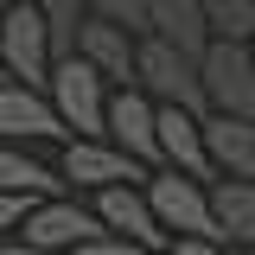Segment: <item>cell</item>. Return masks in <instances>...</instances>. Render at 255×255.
I'll return each mask as SVG.
<instances>
[{"mask_svg":"<svg viewBox=\"0 0 255 255\" xmlns=\"http://www.w3.org/2000/svg\"><path fill=\"white\" fill-rule=\"evenodd\" d=\"M38 6V19L51 32V58H64L70 45H77V19H83V0H32Z\"/></svg>","mask_w":255,"mask_h":255,"instance_id":"e0dca14e","label":"cell"},{"mask_svg":"<svg viewBox=\"0 0 255 255\" xmlns=\"http://www.w3.org/2000/svg\"><path fill=\"white\" fill-rule=\"evenodd\" d=\"M243 255H255V249H243Z\"/></svg>","mask_w":255,"mask_h":255,"instance_id":"484cf974","label":"cell"},{"mask_svg":"<svg viewBox=\"0 0 255 255\" xmlns=\"http://www.w3.org/2000/svg\"><path fill=\"white\" fill-rule=\"evenodd\" d=\"M102 140H115L147 172L159 166V122H153V96L140 83H115L109 90V102H102Z\"/></svg>","mask_w":255,"mask_h":255,"instance_id":"8992f818","label":"cell"},{"mask_svg":"<svg viewBox=\"0 0 255 255\" xmlns=\"http://www.w3.org/2000/svg\"><path fill=\"white\" fill-rule=\"evenodd\" d=\"M153 122H159V166H172V172H191V179H217V166H211V147H204V122H198V109L153 102Z\"/></svg>","mask_w":255,"mask_h":255,"instance_id":"9c48e42d","label":"cell"},{"mask_svg":"<svg viewBox=\"0 0 255 255\" xmlns=\"http://www.w3.org/2000/svg\"><path fill=\"white\" fill-rule=\"evenodd\" d=\"M90 211L102 217V230L134 236V243H147V249H166V230H159V217H153V204H147V191H140V179L96 185L90 191Z\"/></svg>","mask_w":255,"mask_h":255,"instance_id":"8fae6325","label":"cell"},{"mask_svg":"<svg viewBox=\"0 0 255 255\" xmlns=\"http://www.w3.org/2000/svg\"><path fill=\"white\" fill-rule=\"evenodd\" d=\"M58 179L64 185H77V191H96V185H122V179H147V166L140 159H128L115 140H83V134H70L64 140V166H58Z\"/></svg>","mask_w":255,"mask_h":255,"instance_id":"ba28073f","label":"cell"},{"mask_svg":"<svg viewBox=\"0 0 255 255\" xmlns=\"http://www.w3.org/2000/svg\"><path fill=\"white\" fill-rule=\"evenodd\" d=\"M147 32H159L166 45H179L191 58L211 45V26H204V6L198 0H147Z\"/></svg>","mask_w":255,"mask_h":255,"instance_id":"9a60e30c","label":"cell"},{"mask_svg":"<svg viewBox=\"0 0 255 255\" xmlns=\"http://www.w3.org/2000/svg\"><path fill=\"white\" fill-rule=\"evenodd\" d=\"M198 83H204V109L255 115V58L243 38H211L198 51Z\"/></svg>","mask_w":255,"mask_h":255,"instance_id":"277c9868","label":"cell"},{"mask_svg":"<svg viewBox=\"0 0 255 255\" xmlns=\"http://www.w3.org/2000/svg\"><path fill=\"white\" fill-rule=\"evenodd\" d=\"M0 77H6V64H0Z\"/></svg>","mask_w":255,"mask_h":255,"instance_id":"cb8c5ba5","label":"cell"},{"mask_svg":"<svg viewBox=\"0 0 255 255\" xmlns=\"http://www.w3.org/2000/svg\"><path fill=\"white\" fill-rule=\"evenodd\" d=\"M64 255H159V249L134 243V236H115V230H96V236H83V243H70Z\"/></svg>","mask_w":255,"mask_h":255,"instance_id":"ac0fdd59","label":"cell"},{"mask_svg":"<svg viewBox=\"0 0 255 255\" xmlns=\"http://www.w3.org/2000/svg\"><path fill=\"white\" fill-rule=\"evenodd\" d=\"M45 96H51V109H58V122H64V140H70V134H83V140L102 134L109 77H102L90 58H77V51L51 58V70H45Z\"/></svg>","mask_w":255,"mask_h":255,"instance_id":"6da1fadb","label":"cell"},{"mask_svg":"<svg viewBox=\"0 0 255 255\" xmlns=\"http://www.w3.org/2000/svg\"><path fill=\"white\" fill-rule=\"evenodd\" d=\"M77 58H90L102 77H109V90L115 83H134V32L115 26V19H102V13H83L77 19V45H70Z\"/></svg>","mask_w":255,"mask_h":255,"instance_id":"7c38bea8","label":"cell"},{"mask_svg":"<svg viewBox=\"0 0 255 255\" xmlns=\"http://www.w3.org/2000/svg\"><path fill=\"white\" fill-rule=\"evenodd\" d=\"M204 147H211V166L223 179H249L255 185V115H223V109H204Z\"/></svg>","mask_w":255,"mask_h":255,"instance_id":"4fadbf2b","label":"cell"},{"mask_svg":"<svg viewBox=\"0 0 255 255\" xmlns=\"http://www.w3.org/2000/svg\"><path fill=\"white\" fill-rule=\"evenodd\" d=\"M96 230H102V217H96L77 191H45V198H32L26 217H19V236H26L32 249H45V255H64L70 243H83Z\"/></svg>","mask_w":255,"mask_h":255,"instance_id":"5b68a950","label":"cell"},{"mask_svg":"<svg viewBox=\"0 0 255 255\" xmlns=\"http://www.w3.org/2000/svg\"><path fill=\"white\" fill-rule=\"evenodd\" d=\"M0 140H64V122L58 109H51V96L38 90V83H13V77H0Z\"/></svg>","mask_w":255,"mask_h":255,"instance_id":"30bf717a","label":"cell"},{"mask_svg":"<svg viewBox=\"0 0 255 255\" xmlns=\"http://www.w3.org/2000/svg\"><path fill=\"white\" fill-rule=\"evenodd\" d=\"M134 83L153 96V102H179V109H198L204 115V83H198V58L166 45L159 32H140L134 38Z\"/></svg>","mask_w":255,"mask_h":255,"instance_id":"3957f363","label":"cell"},{"mask_svg":"<svg viewBox=\"0 0 255 255\" xmlns=\"http://www.w3.org/2000/svg\"><path fill=\"white\" fill-rule=\"evenodd\" d=\"M243 45H249V58H255V26H249V38H243Z\"/></svg>","mask_w":255,"mask_h":255,"instance_id":"603a6c76","label":"cell"},{"mask_svg":"<svg viewBox=\"0 0 255 255\" xmlns=\"http://www.w3.org/2000/svg\"><path fill=\"white\" fill-rule=\"evenodd\" d=\"M83 13H102V19H115V26H128L134 38L147 32V0H83Z\"/></svg>","mask_w":255,"mask_h":255,"instance_id":"d6986e66","label":"cell"},{"mask_svg":"<svg viewBox=\"0 0 255 255\" xmlns=\"http://www.w3.org/2000/svg\"><path fill=\"white\" fill-rule=\"evenodd\" d=\"M0 6H13V0H0Z\"/></svg>","mask_w":255,"mask_h":255,"instance_id":"d4e9b609","label":"cell"},{"mask_svg":"<svg viewBox=\"0 0 255 255\" xmlns=\"http://www.w3.org/2000/svg\"><path fill=\"white\" fill-rule=\"evenodd\" d=\"M26 204H32V198H19V191H0V236H6V230H19Z\"/></svg>","mask_w":255,"mask_h":255,"instance_id":"44dd1931","label":"cell"},{"mask_svg":"<svg viewBox=\"0 0 255 255\" xmlns=\"http://www.w3.org/2000/svg\"><path fill=\"white\" fill-rule=\"evenodd\" d=\"M0 191H19V198H45V191H64V179L51 166H38V159L19 147V140H0Z\"/></svg>","mask_w":255,"mask_h":255,"instance_id":"2e32d148","label":"cell"},{"mask_svg":"<svg viewBox=\"0 0 255 255\" xmlns=\"http://www.w3.org/2000/svg\"><path fill=\"white\" fill-rule=\"evenodd\" d=\"M159 255H236L223 236H166V249Z\"/></svg>","mask_w":255,"mask_h":255,"instance_id":"ffe728a7","label":"cell"},{"mask_svg":"<svg viewBox=\"0 0 255 255\" xmlns=\"http://www.w3.org/2000/svg\"><path fill=\"white\" fill-rule=\"evenodd\" d=\"M0 255H45V249H32L19 230H6V236H0Z\"/></svg>","mask_w":255,"mask_h":255,"instance_id":"7402d4cb","label":"cell"},{"mask_svg":"<svg viewBox=\"0 0 255 255\" xmlns=\"http://www.w3.org/2000/svg\"><path fill=\"white\" fill-rule=\"evenodd\" d=\"M147 204L166 236H217V217H211V179H191V172H172V166H153L147 179Z\"/></svg>","mask_w":255,"mask_h":255,"instance_id":"7a4b0ae2","label":"cell"},{"mask_svg":"<svg viewBox=\"0 0 255 255\" xmlns=\"http://www.w3.org/2000/svg\"><path fill=\"white\" fill-rule=\"evenodd\" d=\"M0 64L13 83H38L45 90V70H51V32L38 19L32 0H13L0 6Z\"/></svg>","mask_w":255,"mask_h":255,"instance_id":"52a82bcc","label":"cell"},{"mask_svg":"<svg viewBox=\"0 0 255 255\" xmlns=\"http://www.w3.org/2000/svg\"><path fill=\"white\" fill-rule=\"evenodd\" d=\"M211 217L230 249H255V185L249 179H211Z\"/></svg>","mask_w":255,"mask_h":255,"instance_id":"5bb4252c","label":"cell"}]
</instances>
